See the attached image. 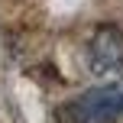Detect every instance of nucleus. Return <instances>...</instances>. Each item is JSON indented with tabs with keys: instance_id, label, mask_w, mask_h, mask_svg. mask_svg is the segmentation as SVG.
<instances>
[{
	"instance_id": "obj_1",
	"label": "nucleus",
	"mask_w": 123,
	"mask_h": 123,
	"mask_svg": "<svg viewBox=\"0 0 123 123\" xmlns=\"http://www.w3.org/2000/svg\"><path fill=\"white\" fill-rule=\"evenodd\" d=\"M62 123H117L123 120V81L100 84L71 97L58 110Z\"/></svg>"
},
{
	"instance_id": "obj_2",
	"label": "nucleus",
	"mask_w": 123,
	"mask_h": 123,
	"mask_svg": "<svg viewBox=\"0 0 123 123\" xmlns=\"http://www.w3.org/2000/svg\"><path fill=\"white\" fill-rule=\"evenodd\" d=\"M91 65L97 71H120L123 68V32L117 26H97L87 42Z\"/></svg>"
}]
</instances>
